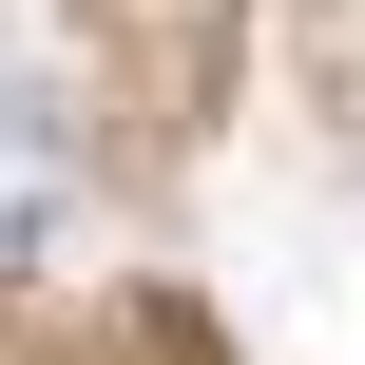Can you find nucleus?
Segmentation results:
<instances>
[{
  "mask_svg": "<svg viewBox=\"0 0 365 365\" xmlns=\"http://www.w3.org/2000/svg\"><path fill=\"white\" fill-rule=\"evenodd\" d=\"M58 212H77V115H58L38 77H0V269H38Z\"/></svg>",
  "mask_w": 365,
  "mask_h": 365,
  "instance_id": "f257e3e1",
  "label": "nucleus"
}]
</instances>
